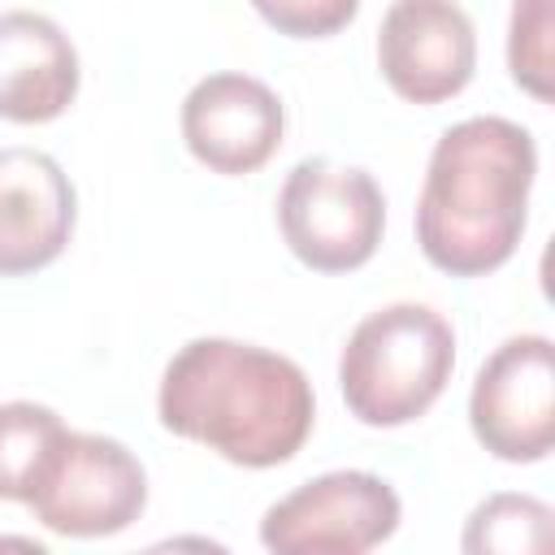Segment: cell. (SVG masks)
Masks as SVG:
<instances>
[{
    "instance_id": "30bf717a",
    "label": "cell",
    "mask_w": 555,
    "mask_h": 555,
    "mask_svg": "<svg viewBox=\"0 0 555 555\" xmlns=\"http://www.w3.org/2000/svg\"><path fill=\"white\" fill-rule=\"evenodd\" d=\"M74 186L48 152L0 147V278L52 264L74 234Z\"/></svg>"
},
{
    "instance_id": "8992f818",
    "label": "cell",
    "mask_w": 555,
    "mask_h": 555,
    "mask_svg": "<svg viewBox=\"0 0 555 555\" xmlns=\"http://www.w3.org/2000/svg\"><path fill=\"white\" fill-rule=\"evenodd\" d=\"M399 494L364 468H338L278 499L260 520V542L278 555H360L399 529Z\"/></svg>"
},
{
    "instance_id": "ba28073f",
    "label": "cell",
    "mask_w": 555,
    "mask_h": 555,
    "mask_svg": "<svg viewBox=\"0 0 555 555\" xmlns=\"http://www.w3.org/2000/svg\"><path fill=\"white\" fill-rule=\"evenodd\" d=\"M377 65L408 104L460 95L477 69V35L455 0H395L377 30Z\"/></svg>"
},
{
    "instance_id": "5b68a950",
    "label": "cell",
    "mask_w": 555,
    "mask_h": 555,
    "mask_svg": "<svg viewBox=\"0 0 555 555\" xmlns=\"http://www.w3.org/2000/svg\"><path fill=\"white\" fill-rule=\"evenodd\" d=\"M147 503V473L126 442L104 434L61 429L26 507L61 538H108L139 520Z\"/></svg>"
},
{
    "instance_id": "9a60e30c",
    "label": "cell",
    "mask_w": 555,
    "mask_h": 555,
    "mask_svg": "<svg viewBox=\"0 0 555 555\" xmlns=\"http://www.w3.org/2000/svg\"><path fill=\"white\" fill-rule=\"evenodd\" d=\"M251 9L278 30V35H291V39H325V35H338L360 0H251Z\"/></svg>"
},
{
    "instance_id": "5bb4252c",
    "label": "cell",
    "mask_w": 555,
    "mask_h": 555,
    "mask_svg": "<svg viewBox=\"0 0 555 555\" xmlns=\"http://www.w3.org/2000/svg\"><path fill=\"white\" fill-rule=\"evenodd\" d=\"M507 69L516 87L551 100V0H516L507 30Z\"/></svg>"
},
{
    "instance_id": "4fadbf2b",
    "label": "cell",
    "mask_w": 555,
    "mask_h": 555,
    "mask_svg": "<svg viewBox=\"0 0 555 555\" xmlns=\"http://www.w3.org/2000/svg\"><path fill=\"white\" fill-rule=\"evenodd\" d=\"M551 542V507L529 499V494H490L486 503L473 507L468 529H464V551H503V555H525L542 551Z\"/></svg>"
},
{
    "instance_id": "3957f363",
    "label": "cell",
    "mask_w": 555,
    "mask_h": 555,
    "mask_svg": "<svg viewBox=\"0 0 555 555\" xmlns=\"http://www.w3.org/2000/svg\"><path fill=\"white\" fill-rule=\"evenodd\" d=\"M451 369V321L425 304H390L351 330L338 356V386L360 425L395 429L434 408Z\"/></svg>"
},
{
    "instance_id": "9c48e42d",
    "label": "cell",
    "mask_w": 555,
    "mask_h": 555,
    "mask_svg": "<svg viewBox=\"0 0 555 555\" xmlns=\"http://www.w3.org/2000/svg\"><path fill=\"white\" fill-rule=\"evenodd\" d=\"M282 100L251 74H208L182 100V139L191 156L225 178L256 173L282 147Z\"/></svg>"
},
{
    "instance_id": "277c9868",
    "label": "cell",
    "mask_w": 555,
    "mask_h": 555,
    "mask_svg": "<svg viewBox=\"0 0 555 555\" xmlns=\"http://www.w3.org/2000/svg\"><path fill=\"white\" fill-rule=\"evenodd\" d=\"M278 225L286 247L308 269L347 273L377 251L386 230V199L369 169L308 156L282 182Z\"/></svg>"
},
{
    "instance_id": "6da1fadb",
    "label": "cell",
    "mask_w": 555,
    "mask_h": 555,
    "mask_svg": "<svg viewBox=\"0 0 555 555\" xmlns=\"http://www.w3.org/2000/svg\"><path fill=\"white\" fill-rule=\"evenodd\" d=\"M160 425L230 464H286L312 434V382L291 356L238 338H191L173 351L156 395Z\"/></svg>"
},
{
    "instance_id": "52a82bcc",
    "label": "cell",
    "mask_w": 555,
    "mask_h": 555,
    "mask_svg": "<svg viewBox=\"0 0 555 555\" xmlns=\"http://www.w3.org/2000/svg\"><path fill=\"white\" fill-rule=\"evenodd\" d=\"M477 442L507 464H533L555 442V347L546 334H516L477 369L468 395Z\"/></svg>"
},
{
    "instance_id": "7c38bea8",
    "label": "cell",
    "mask_w": 555,
    "mask_h": 555,
    "mask_svg": "<svg viewBox=\"0 0 555 555\" xmlns=\"http://www.w3.org/2000/svg\"><path fill=\"white\" fill-rule=\"evenodd\" d=\"M61 429L65 421L43 403H30V399L0 403V499L26 503Z\"/></svg>"
},
{
    "instance_id": "8fae6325",
    "label": "cell",
    "mask_w": 555,
    "mask_h": 555,
    "mask_svg": "<svg viewBox=\"0 0 555 555\" xmlns=\"http://www.w3.org/2000/svg\"><path fill=\"white\" fill-rule=\"evenodd\" d=\"M78 95V52L69 35L35 13H0V117L39 126L61 117Z\"/></svg>"
},
{
    "instance_id": "7a4b0ae2",
    "label": "cell",
    "mask_w": 555,
    "mask_h": 555,
    "mask_svg": "<svg viewBox=\"0 0 555 555\" xmlns=\"http://www.w3.org/2000/svg\"><path fill=\"white\" fill-rule=\"evenodd\" d=\"M533 173V134L507 117H468L442 130L416 199L425 260L451 278L494 273L525 234Z\"/></svg>"
}]
</instances>
